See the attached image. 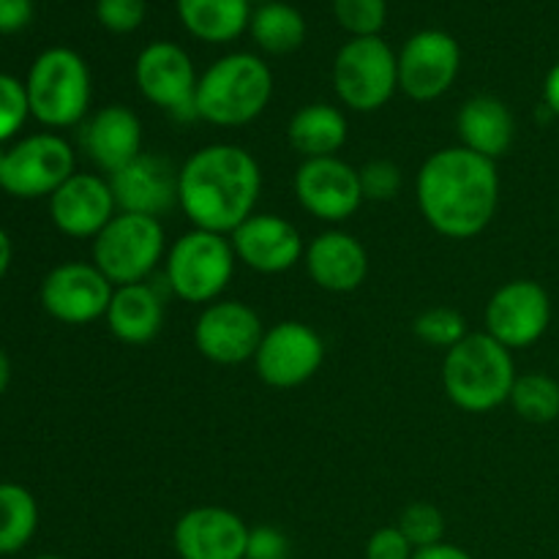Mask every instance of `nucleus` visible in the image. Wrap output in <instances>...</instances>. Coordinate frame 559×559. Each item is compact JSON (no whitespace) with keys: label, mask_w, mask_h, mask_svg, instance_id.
Wrapping results in <instances>:
<instances>
[{"label":"nucleus","mask_w":559,"mask_h":559,"mask_svg":"<svg viewBox=\"0 0 559 559\" xmlns=\"http://www.w3.org/2000/svg\"><path fill=\"white\" fill-rule=\"evenodd\" d=\"M358 178L364 200L369 202H391L402 194L404 175L399 164L388 162V158H374V162L364 164L358 169Z\"/></svg>","instance_id":"nucleus-33"},{"label":"nucleus","mask_w":559,"mask_h":559,"mask_svg":"<svg viewBox=\"0 0 559 559\" xmlns=\"http://www.w3.org/2000/svg\"><path fill=\"white\" fill-rule=\"evenodd\" d=\"M229 240L238 262L265 276L293 271L306 254L298 227L276 213H254L229 235Z\"/></svg>","instance_id":"nucleus-18"},{"label":"nucleus","mask_w":559,"mask_h":559,"mask_svg":"<svg viewBox=\"0 0 559 559\" xmlns=\"http://www.w3.org/2000/svg\"><path fill=\"white\" fill-rule=\"evenodd\" d=\"M273 74L260 55L229 52L207 66L197 82V118L218 129H238L265 112Z\"/></svg>","instance_id":"nucleus-3"},{"label":"nucleus","mask_w":559,"mask_h":559,"mask_svg":"<svg viewBox=\"0 0 559 559\" xmlns=\"http://www.w3.org/2000/svg\"><path fill=\"white\" fill-rule=\"evenodd\" d=\"M49 216L69 238H96L118 216L112 186L102 175L74 173L49 197Z\"/></svg>","instance_id":"nucleus-19"},{"label":"nucleus","mask_w":559,"mask_h":559,"mask_svg":"<svg viewBox=\"0 0 559 559\" xmlns=\"http://www.w3.org/2000/svg\"><path fill=\"white\" fill-rule=\"evenodd\" d=\"M260 191V162L233 142L200 147L178 169V207L194 229L233 235L257 213Z\"/></svg>","instance_id":"nucleus-2"},{"label":"nucleus","mask_w":559,"mask_h":559,"mask_svg":"<svg viewBox=\"0 0 559 559\" xmlns=\"http://www.w3.org/2000/svg\"><path fill=\"white\" fill-rule=\"evenodd\" d=\"M251 527L229 508L200 506L175 522L173 546L180 559H246Z\"/></svg>","instance_id":"nucleus-17"},{"label":"nucleus","mask_w":559,"mask_h":559,"mask_svg":"<svg viewBox=\"0 0 559 559\" xmlns=\"http://www.w3.org/2000/svg\"><path fill=\"white\" fill-rule=\"evenodd\" d=\"M413 331L424 344L442 347L448 353L467 336V320H464L462 311L451 309V306H435V309H426L424 314H418V320L413 322Z\"/></svg>","instance_id":"nucleus-30"},{"label":"nucleus","mask_w":559,"mask_h":559,"mask_svg":"<svg viewBox=\"0 0 559 559\" xmlns=\"http://www.w3.org/2000/svg\"><path fill=\"white\" fill-rule=\"evenodd\" d=\"M134 80L142 96L167 112L169 118L194 120L197 118V82L200 74L194 60L183 47L173 41H153L136 55Z\"/></svg>","instance_id":"nucleus-9"},{"label":"nucleus","mask_w":559,"mask_h":559,"mask_svg":"<svg viewBox=\"0 0 559 559\" xmlns=\"http://www.w3.org/2000/svg\"><path fill=\"white\" fill-rule=\"evenodd\" d=\"M415 549L399 527H380L366 544V559H413Z\"/></svg>","instance_id":"nucleus-37"},{"label":"nucleus","mask_w":559,"mask_h":559,"mask_svg":"<svg viewBox=\"0 0 559 559\" xmlns=\"http://www.w3.org/2000/svg\"><path fill=\"white\" fill-rule=\"evenodd\" d=\"M147 16L145 0H96V20L98 25L107 27L109 33H134L142 27Z\"/></svg>","instance_id":"nucleus-35"},{"label":"nucleus","mask_w":559,"mask_h":559,"mask_svg":"<svg viewBox=\"0 0 559 559\" xmlns=\"http://www.w3.org/2000/svg\"><path fill=\"white\" fill-rule=\"evenodd\" d=\"M74 173V151L69 142L52 131H44L5 151L0 186L20 200H38L52 197Z\"/></svg>","instance_id":"nucleus-11"},{"label":"nucleus","mask_w":559,"mask_h":559,"mask_svg":"<svg viewBox=\"0 0 559 559\" xmlns=\"http://www.w3.org/2000/svg\"><path fill=\"white\" fill-rule=\"evenodd\" d=\"M235 257L229 235L189 229L167 249L164 257V278L175 298L186 304L211 306L222 300V293L233 282Z\"/></svg>","instance_id":"nucleus-6"},{"label":"nucleus","mask_w":559,"mask_h":559,"mask_svg":"<svg viewBox=\"0 0 559 559\" xmlns=\"http://www.w3.org/2000/svg\"><path fill=\"white\" fill-rule=\"evenodd\" d=\"M544 107L559 118V63L551 66L544 80Z\"/></svg>","instance_id":"nucleus-40"},{"label":"nucleus","mask_w":559,"mask_h":559,"mask_svg":"<svg viewBox=\"0 0 559 559\" xmlns=\"http://www.w3.org/2000/svg\"><path fill=\"white\" fill-rule=\"evenodd\" d=\"M399 55V91L413 102H435L445 96L462 69V47L445 31L413 33Z\"/></svg>","instance_id":"nucleus-12"},{"label":"nucleus","mask_w":559,"mask_h":559,"mask_svg":"<svg viewBox=\"0 0 559 559\" xmlns=\"http://www.w3.org/2000/svg\"><path fill=\"white\" fill-rule=\"evenodd\" d=\"M38 527L36 497L20 484H0V555H16Z\"/></svg>","instance_id":"nucleus-28"},{"label":"nucleus","mask_w":559,"mask_h":559,"mask_svg":"<svg viewBox=\"0 0 559 559\" xmlns=\"http://www.w3.org/2000/svg\"><path fill=\"white\" fill-rule=\"evenodd\" d=\"M511 407L530 424H551L559 418V382L549 374H522L511 391Z\"/></svg>","instance_id":"nucleus-29"},{"label":"nucleus","mask_w":559,"mask_h":559,"mask_svg":"<svg viewBox=\"0 0 559 559\" xmlns=\"http://www.w3.org/2000/svg\"><path fill=\"white\" fill-rule=\"evenodd\" d=\"M333 14L349 38L380 36L388 20V0H333Z\"/></svg>","instance_id":"nucleus-31"},{"label":"nucleus","mask_w":559,"mask_h":559,"mask_svg":"<svg viewBox=\"0 0 559 559\" xmlns=\"http://www.w3.org/2000/svg\"><path fill=\"white\" fill-rule=\"evenodd\" d=\"M246 559H289V540L276 527H254L246 544Z\"/></svg>","instance_id":"nucleus-36"},{"label":"nucleus","mask_w":559,"mask_h":559,"mask_svg":"<svg viewBox=\"0 0 559 559\" xmlns=\"http://www.w3.org/2000/svg\"><path fill=\"white\" fill-rule=\"evenodd\" d=\"M9 265H11V240H9V235L0 229V278L5 276Z\"/></svg>","instance_id":"nucleus-41"},{"label":"nucleus","mask_w":559,"mask_h":559,"mask_svg":"<svg viewBox=\"0 0 559 559\" xmlns=\"http://www.w3.org/2000/svg\"><path fill=\"white\" fill-rule=\"evenodd\" d=\"M167 235L158 218L123 213L93 238V265L109 278L112 287L142 284L164 265Z\"/></svg>","instance_id":"nucleus-7"},{"label":"nucleus","mask_w":559,"mask_h":559,"mask_svg":"<svg viewBox=\"0 0 559 559\" xmlns=\"http://www.w3.org/2000/svg\"><path fill=\"white\" fill-rule=\"evenodd\" d=\"M33 20V0H0V33H20Z\"/></svg>","instance_id":"nucleus-38"},{"label":"nucleus","mask_w":559,"mask_h":559,"mask_svg":"<svg viewBox=\"0 0 559 559\" xmlns=\"http://www.w3.org/2000/svg\"><path fill=\"white\" fill-rule=\"evenodd\" d=\"M265 325L243 300H216L197 317L194 344L202 358L216 366H238L254 360Z\"/></svg>","instance_id":"nucleus-14"},{"label":"nucleus","mask_w":559,"mask_h":559,"mask_svg":"<svg viewBox=\"0 0 559 559\" xmlns=\"http://www.w3.org/2000/svg\"><path fill=\"white\" fill-rule=\"evenodd\" d=\"M27 115H31V102H27L25 82L0 74V142L11 140L25 126Z\"/></svg>","instance_id":"nucleus-34"},{"label":"nucleus","mask_w":559,"mask_h":559,"mask_svg":"<svg viewBox=\"0 0 559 559\" xmlns=\"http://www.w3.org/2000/svg\"><path fill=\"white\" fill-rule=\"evenodd\" d=\"M3 167H5V151H0V180H3Z\"/></svg>","instance_id":"nucleus-43"},{"label":"nucleus","mask_w":559,"mask_h":559,"mask_svg":"<svg viewBox=\"0 0 559 559\" xmlns=\"http://www.w3.org/2000/svg\"><path fill=\"white\" fill-rule=\"evenodd\" d=\"M9 380H11V364H9V355L0 349V396H3V391L9 388Z\"/></svg>","instance_id":"nucleus-42"},{"label":"nucleus","mask_w":559,"mask_h":559,"mask_svg":"<svg viewBox=\"0 0 559 559\" xmlns=\"http://www.w3.org/2000/svg\"><path fill=\"white\" fill-rule=\"evenodd\" d=\"M333 91L353 112H377L399 91V55L380 36L349 38L333 60Z\"/></svg>","instance_id":"nucleus-8"},{"label":"nucleus","mask_w":559,"mask_h":559,"mask_svg":"<svg viewBox=\"0 0 559 559\" xmlns=\"http://www.w3.org/2000/svg\"><path fill=\"white\" fill-rule=\"evenodd\" d=\"M306 271L325 293H353L369 276V251L344 229H325L306 246Z\"/></svg>","instance_id":"nucleus-22"},{"label":"nucleus","mask_w":559,"mask_h":559,"mask_svg":"<svg viewBox=\"0 0 559 559\" xmlns=\"http://www.w3.org/2000/svg\"><path fill=\"white\" fill-rule=\"evenodd\" d=\"M413 559H475L469 551L459 549V546L453 544H435V546H426V549H418L413 555Z\"/></svg>","instance_id":"nucleus-39"},{"label":"nucleus","mask_w":559,"mask_h":559,"mask_svg":"<svg viewBox=\"0 0 559 559\" xmlns=\"http://www.w3.org/2000/svg\"><path fill=\"white\" fill-rule=\"evenodd\" d=\"M322 360H325V342L320 333L306 322L287 320L265 328V336L254 355V369L265 385L276 391H293L322 369Z\"/></svg>","instance_id":"nucleus-10"},{"label":"nucleus","mask_w":559,"mask_h":559,"mask_svg":"<svg viewBox=\"0 0 559 559\" xmlns=\"http://www.w3.org/2000/svg\"><path fill=\"white\" fill-rule=\"evenodd\" d=\"M115 287L93 262H63L41 282V306L66 325H87L107 317Z\"/></svg>","instance_id":"nucleus-16"},{"label":"nucleus","mask_w":559,"mask_h":559,"mask_svg":"<svg viewBox=\"0 0 559 559\" xmlns=\"http://www.w3.org/2000/svg\"><path fill=\"white\" fill-rule=\"evenodd\" d=\"M107 325L118 342L129 347L151 344L164 325V298L153 284L115 287L107 309Z\"/></svg>","instance_id":"nucleus-24"},{"label":"nucleus","mask_w":559,"mask_h":559,"mask_svg":"<svg viewBox=\"0 0 559 559\" xmlns=\"http://www.w3.org/2000/svg\"><path fill=\"white\" fill-rule=\"evenodd\" d=\"M347 115L333 104L322 102L300 107L287 126L289 145L304 156V162L306 158L338 156V151L347 145Z\"/></svg>","instance_id":"nucleus-25"},{"label":"nucleus","mask_w":559,"mask_h":559,"mask_svg":"<svg viewBox=\"0 0 559 559\" xmlns=\"http://www.w3.org/2000/svg\"><path fill=\"white\" fill-rule=\"evenodd\" d=\"M396 527L402 530L415 551L442 544V538H445V516L431 502H413V506L404 508Z\"/></svg>","instance_id":"nucleus-32"},{"label":"nucleus","mask_w":559,"mask_h":559,"mask_svg":"<svg viewBox=\"0 0 559 559\" xmlns=\"http://www.w3.org/2000/svg\"><path fill=\"white\" fill-rule=\"evenodd\" d=\"M249 33L257 47L267 55H289L304 47L306 20L295 5L271 0L251 11Z\"/></svg>","instance_id":"nucleus-27"},{"label":"nucleus","mask_w":559,"mask_h":559,"mask_svg":"<svg viewBox=\"0 0 559 559\" xmlns=\"http://www.w3.org/2000/svg\"><path fill=\"white\" fill-rule=\"evenodd\" d=\"M25 91L31 115L38 123L49 129H69L82 123L91 109V69L74 49H44L27 71Z\"/></svg>","instance_id":"nucleus-5"},{"label":"nucleus","mask_w":559,"mask_h":559,"mask_svg":"<svg viewBox=\"0 0 559 559\" xmlns=\"http://www.w3.org/2000/svg\"><path fill=\"white\" fill-rule=\"evenodd\" d=\"M249 3H251V5H254V3H257V5H265V3H271V0H249Z\"/></svg>","instance_id":"nucleus-44"},{"label":"nucleus","mask_w":559,"mask_h":559,"mask_svg":"<svg viewBox=\"0 0 559 559\" xmlns=\"http://www.w3.org/2000/svg\"><path fill=\"white\" fill-rule=\"evenodd\" d=\"M415 194L426 224L442 238H478L500 207L497 162L462 145L442 147L418 169Z\"/></svg>","instance_id":"nucleus-1"},{"label":"nucleus","mask_w":559,"mask_h":559,"mask_svg":"<svg viewBox=\"0 0 559 559\" xmlns=\"http://www.w3.org/2000/svg\"><path fill=\"white\" fill-rule=\"evenodd\" d=\"M80 142L102 173L112 175L142 153V123L123 104H109L82 120Z\"/></svg>","instance_id":"nucleus-21"},{"label":"nucleus","mask_w":559,"mask_h":559,"mask_svg":"<svg viewBox=\"0 0 559 559\" xmlns=\"http://www.w3.org/2000/svg\"><path fill=\"white\" fill-rule=\"evenodd\" d=\"M180 25L205 44H229L249 31V0H175Z\"/></svg>","instance_id":"nucleus-26"},{"label":"nucleus","mask_w":559,"mask_h":559,"mask_svg":"<svg viewBox=\"0 0 559 559\" xmlns=\"http://www.w3.org/2000/svg\"><path fill=\"white\" fill-rule=\"evenodd\" d=\"M456 131L462 147L497 162L511 151L513 136H516V120L500 98L473 96L459 109Z\"/></svg>","instance_id":"nucleus-23"},{"label":"nucleus","mask_w":559,"mask_h":559,"mask_svg":"<svg viewBox=\"0 0 559 559\" xmlns=\"http://www.w3.org/2000/svg\"><path fill=\"white\" fill-rule=\"evenodd\" d=\"M295 197L309 216L325 224H342L364 205L358 169L338 156L306 158L295 169Z\"/></svg>","instance_id":"nucleus-15"},{"label":"nucleus","mask_w":559,"mask_h":559,"mask_svg":"<svg viewBox=\"0 0 559 559\" xmlns=\"http://www.w3.org/2000/svg\"><path fill=\"white\" fill-rule=\"evenodd\" d=\"M36 559H63V557H52V555H47V557H36Z\"/></svg>","instance_id":"nucleus-45"},{"label":"nucleus","mask_w":559,"mask_h":559,"mask_svg":"<svg viewBox=\"0 0 559 559\" xmlns=\"http://www.w3.org/2000/svg\"><path fill=\"white\" fill-rule=\"evenodd\" d=\"M513 353L489 333H467L442 360L445 396L464 413H491L511 399L516 385Z\"/></svg>","instance_id":"nucleus-4"},{"label":"nucleus","mask_w":559,"mask_h":559,"mask_svg":"<svg viewBox=\"0 0 559 559\" xmlns=\"http://www.w3.org/2000/svg\"><path fill=\"white\" fill-rule=\"evenodd\" d=\"M551 322V298L533 278L502 284L486 304V333L513 349H527L544 338Z\"/></svg>","instance_id":"nucleus-13"},{"label":"nucleus","mask_w":559,"mask_h":559,"mask_svg":"<svg viewBox=\"0 0 559 559\" xmlns=\"http://www.w3.org/2000/svg\"><path fill=\"white\" fill-rule=\"evenodd\" d=\"M118 211L162 218L178 205V169L156 153H140L118 173L107 175Z\"/></svg>","instance_id":"nucleus-20"}]
</instances>
